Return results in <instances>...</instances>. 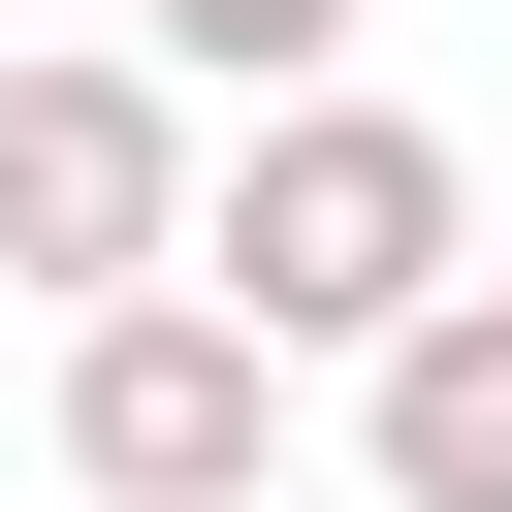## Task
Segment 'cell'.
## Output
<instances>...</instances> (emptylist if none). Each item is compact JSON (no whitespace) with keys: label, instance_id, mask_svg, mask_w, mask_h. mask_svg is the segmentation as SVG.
Listing matches in <instances>:
<instances>
[{"label":"cell","instance_id":"8992f818","mask_svg":"<svg viewBox=\"0 0 512 512\" xmlns=\"http://www.w3.org/2000/svg\"><path fill=\"white\" fill-rule=\"evenodd\" d=\"M480 288H512V160H480Z\"/></svg>","mask_w":512,"mask_h":512},{"label":"cell","instance_id":"7a4b0ae2","mask_svg":"<svg viewBox=\"0 0 512 512\" xmlns=\"http://www.w3.org/2000/svg\"><path fill=\"white\" fill-rule=\"evenodd\" d=\"M160 256H192V96H160L128 32H32V64H0V288L96 320V288H160Z\"/></svg>","mask_w":512,"mask_h":512},{"label":"cell","instance_id":"3957f363","mask_svg":"<svg viewBox=\"0 0 512 512\" xmlns=\"http://www.w3.org/2000/svg\"><path fill=\"white\" fill-rule=\"evenodd\" d=\"M288 480V352L224 288H96L64 320V512H256Z\"/></svg>","mask_w":512,"mask_h":512},{"label":"cell","instance_id":"5b68a950","mask_svg":"<svg viewBox=\"0 0 512 512\" xmlns=\"http://www.w3.org/2000/svg\"><path fill=\"white\" fill-rule=\"evenodd\" d=\"M96 32H128L160 96H320V64H352V0H96Z\"/></svg>","mask_w":512,"mask_h":512},{"label":"cell","instance_id":"6da1fadb","mask_svg":"<svg viewBox=\"0 0 512 512\" xmlns=\"http://www.w3.org/2000/svg\"><path fill=\"white\" fill-rule=\"evenodd\" d=\"M160 288H224L288 384H352L416 288H480V160H448L416 96H352V64H320V96H256V128L192 160V256H160Z\"/></svg>","mask_w":512,"mask_h":512},{"label":"cell","instance_id":"277c9868","mask_svg":"<svg viewBox=\"0 0 512 512\" xmlns=\"http://www.w3.org/2000/svg\"><path fill=\"white\" fill-rule=\"evenodd\" d=\"M352 448H384V512H512V288H416L352 352Z\"/></svg>","mask_w":512,"mask_h":512}]
</instances>
